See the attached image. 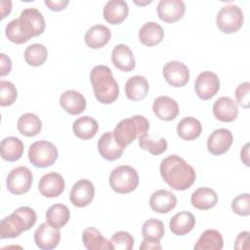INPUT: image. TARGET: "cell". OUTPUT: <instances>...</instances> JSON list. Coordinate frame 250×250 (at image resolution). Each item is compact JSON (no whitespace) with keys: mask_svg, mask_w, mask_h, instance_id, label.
I'll return each instance as SVG.
<instances>
[{"mask_svg":"<svg viewBox=\"0 0 250 250\" xmlns=\"http://www.w3.org/2000/svg\"><path fill=\"white\" fill-rule=\"evenodd\" d=\"M232 211L239 216H249L250 215V194L241 193L234 197L231 201Z\"/></svg>","mask_w":250,"mask_h":250,"instance_id":"cell-41","label":"cell"},{"mask_svg":"<svg viewBox=\"0 0 250 250\" xmlns=\"http://www.w3.org/2000/svg\"><path fill=\"white\" fill-rule=\"evenodd\" d=\"M195 222L193 214L188 211H181L171 218L169 223L170 230L176 235H186L192 230Z\"/></svg>","mask_w":250,"mask_h":250,"instance_id":"cell-27","label":"cell"},{"mask_svg":"<svg viewBox=\"0 0 250 250\" xmlns=\"http://www.w3.org/2000/svg\"><path fill=\"white\" fill-rule=\"evenodd\" d=\"M149 84L146 77L135 75L130 77L125 84L126 97L134 102L145 99L148 93Z\"/></svg>","mask_w":250,"mask_h":250,"instance_id":"cell-26","label":"cell"},{"mask_svg":"<svg viewBox=\"0 0 250 250\" xmlns=\"http://www.w3.org/2000/svg\"><path fill=\"white\" fill-rule=\"evenodd\" d=\"M37 215L32 208L27 206L19 207L1 221V238L18 237L21 232L30 229L35 225Z\"/></svg>","mask_w":250,"mask_h":250,"instance_id":"cell-3","label":"cell"},{"mask_svg":"<svg viewBox=\"0 0 250 250\" xmlns=\"http://www.w3.org/2000/svg\"><path fill=\"white\" fill-rule=\"evenodd\" d=\"M139 146L142 149L147 150L153 155H159L166 151L168 144L164 138H160L158 141H153L149 135L146 134L139 138Z\"/></svg>","mask_w":250,"mask_h":250,"instance_id":"cell-38","label":"cell"},{"mask_svg":"<svg viewBox=\"0 0 250 250\" xmlns=\"http://www.w3.org/2000/svg\"><path fill=\"white\" fill-rule=\"evenodd\" d=\"M82 242L88 250H113L111 241L104 237L96 228H87L83 230Z\"/></svg>","mask_w":250,"mask_h":250,"instance_id":"cell-25","label":"cell"},{"mask_svg":"<svg viewBox=\"0 0 250 250\" xmlns=\"http://www.w3.org/2000/svg\"><path fill=\"white\" fill-rule=\"evenodd\" d=\"M46 222L58 229L64 227L70 218V212L66 205L57 203L49 207L46 212Z\"/></svg>","mask_w":250,"mask_h":250,"instance_id":"cell-34","label":"cell"},{"mask_svg":"<svg viewBox=\"0 0 250 250\" xmlns=\"http://www.w3.org/2000/svg\"><path fill=\"white\" fill-rule=\"evenodd\" d=\"M59 152L56 146L48 141H37L28 149V159L30 163L38 168L52 166L58 159Z\"/></svg>","mask_w":250,"mask_h":250,"instance_id":"cell-7","label":"cell"},{"mask_svg":"<svg viewBox=\"0 0 250 250\" xmlns=\"http://www.w3.org/2000/svg\"><path fill=\"white\" fill-rule=\"evenodd\" d=\"M110 241L113 249L117 250H131L134 246V237L125 230H120L113 233Z\"/></svg>","mask_w":250,"mask_h":250,"instance_id":"cell-40","label":"cell"},{"mask_svg":"<svg viewBox=\"0 0 250 250\" xmlns=\"http://www.w3.org/2000/svg\"><path fill=\"white\" fill-rule=\"evenodd\" d=\"M19 27L28 41L31 37L41 35L45 30V20L42 13L35 8H26L17 19Z\"/></svg>","mask_w":250,"mask_h":250,"instance_id":"cell-6","label":"cell"},{"mask_svg":"<svg viewBox=\"0 0 250 250\" xmlns=\"http://www.w3.org/2000/svg\"><path fill=\"white\" fill-rule=\"evenodd\" d=\"M111 62L116 68L125 72L132 71L136 65L133 52L125 44H118L113 48Z\"/></svg>","mask_w":250,"mask_h":250,"instance_id":"cell-22","label":"cell"},{"mask_svg":"<svg viewBox=\"0 0 250 250\" xmlns=\"http://www.w3.org/2000/svg\"><path fill=\"white\" fill-rule=\"evenodd\" d=\"M194 90L197 97L203 101L210 100L220 90V79L212 71H203L198 74L194 82Z\"/></svg>","mask_w":250,"mask_h":250,"instance_id":"cell-10","label":"cell"},{"mask_svg":"<svg viewBox=\"0 0 250 250\" xmlns=\"http://www.w3.org/2000/svg\"><path fill=\"white\" fill-rule=\"evenodd\" d=\"M159 171L165 183L176 190L188 189L196 179L193 167L177 154L165 157L160 163Z\"/></svg>","mask_w":250,"mask_h":250,"instance_id":"cell-1","label":"cell"},{"mask_svg":"<svg viewBox=\"0 0 250 250\" xmlns=\"http://www.w3.org/2000/svg\"><path fill=\"white\" fill-rule=\"evenodd\" d=\"M243 12L237 5H227L221 8L217 14L216 23L218 28L227 34L234 33L243 24Z\"/></svg>","mask_w":250,"mask_h":250,"instance_id":"cell-8","label":"cell"},{"mask_svg":"<svg viewBox=\"0 0 250 250\" xmlns=\"http://www.w3.org/2000/svg\"><path fill=\"white\" fill-rule=\"evenodd\" d=\"M249 92H250V83L248 81L239 84L235 89V99L239 105L243 108L249 107Z\"/></svg>","mask_w":250,"mask_h":250,"instance_id":"cell-42","label":"cell"},{"mask_svg":"<svg viewBox=\"0 0 250 250\" xmlns=\"http://www.w3.org/2000/svg\"><path fill=\"white\" fill-rule=\"evenodd\" d=\"M190 202L191 205L198 210H208L217 204L218 195L214 189L202 187L192 192Z\"/></svg>","mask_w":250,"mask_h":250,"instance_id":"cell-28","label":"cell"},{"mask_svg":"<svg viewBox=\"0 0 250 250\" xmlns=\"http://www.w3.org/2000/svg\"><path fill=\"white\" fill-rule=\"evenodd\" d=\"M33 182L32 172L25 166H19L11 170L6 179L8 190L16 195L27 192Z\"/></svg>","mask_w":250,"mask_h":250,"instance_id":"cell-9","label":"cell"},{"mask_svg":"<svg viewBox=\"0 0 250 250\" xmlns=\"http://www.w3.org/2000/svg\"><path fill=\"white\" fill-rule=\"evenodd\" d=\"M186 12V5L182 0H160L157 5V15L161 21L173 23L181 20Z\"/></svg>","mask_w":250,"mask_h":250,"instance_id":"cell-14","label":"cell"},{"mask_svg":"<svg viewBox=\"0 0 250 250\" xmlns=\"http://www.w3.org/2000/svg\"><path fill=\"white\" fill-rule=\"evenodd\" d=\"M23 55L25 62L36 67L42 65L46 62L48 58V51L43 44L34 43L25 49Z\"/></svg>","mask_w":250,"mask_h":250,"instance_id":"cell-36","label":"cell"},{"mask_svg":"<svg viewBox=\"0 0 250 250\" xmlns=\"http://www.w3.org/2000/svg\"><path fill=\"white\" fill-rule=\"evenodd\" d=\"M65 183L62 176L56 172L43 175L39 181L38 188L40 193L48 198H54L62 193Z\"/></svg>","mask_w":250,"mask_h":250,"instance_id":"cell-16","label":"cell"},{"mask_svg":"<svg viewBox=\"0 0 250 250\" xmlns=\"http://www.w3.org/2000/svg\"><path fill=\"white\" fill-rule=\"evenodd\" d=\"M177 205V197L174 193L166 189L154 191L149 198L150 208L157 213L166 214L173 210Z\"/></svg>","mask_w":250,"mask_h":250,"instance_id":"cell-21","label":"cell"},{"mask_svg":"<svg viewBox=\"0 0 250 250\" xmlns=\"http://www.w3.org/2000/svg\"><path fill=\"white\" fill-rule=\"evenodd\" d=\"M109 186L117 193H130L139 185V174L129 165H121L112 170L109 176Z\"/></svg>","mask_w":250,"mask_h":250,"instance_id":"cell-5","label":"cell"},{"mask_svg":"<svg viewBox=\"0 0 250 250\" xmlns=\"http://www.w3.org/2000/svg\"><path fill=\"white\" fill-rule=\"evenodd\" d=\"M90 81L94 95L101 104H109L117 100L119 86L108 66L103 64L94 66L90 72Z\"/></svg>","mask_w":250,"mask_h":250,"instance_id":"cell-2","label":"cell"},{"mask_svg":"<svg viewBox=\"0 0 250 250\" xmlns=\"http://www.w3.org/2000/svg\"><path fill=\"white\" fill-rule=\"evenodd\" d=\"M140 249H146V250H150V249H162V246L159 241L157 240H151V239H146L144 238L143 242L140 245Z\"/></svg>","mask_w":250,"mask_h":250,"instance_id":"cell-46","label":"cell"},{"mask_svg":"<svg viewBox=\"0 0 250 250\" xmlns=\"http://www.w3.org/2000/svg\"><path fill=\"white\" fill-rule=\"evenodd\" d=\"M11 10H12V2L10 1V3L8 4V6L7 7H5V4L3 3V1H1V18L2 19H4L7 15H9L10 14V12H11Z\"/></svg>","mask_w":250,"mask_h":250,"instance_id":"cell-48","label":"cell"},{"mask_svg":"<svg viewBox=\"0 0 250 250\" xmlns=\"http://www.w3.org/2000/svg\"><path fill=\"white\" fill-rule=\"evenodd\" d=\"M202 132V125L198 119L192 116L184 117L177 125V133L185 141L197 139Z\"/></svg>","mask_w":250,"mask_h":250,"instance_id":"cell-32","label":"cell"},{"mask_svg":"<svg viewBox=\"0 0 250 250\" xmlns=\"http://www.w3.org/2000/svg\"><path fill=\"white\" fill-rule=\"evenodd\" d=\"M23 143L17 137H7L1 141V156L4 160L14 162L19 160L23 153Z\"/></svg>","mask_w":250,"mask_h":250,"instance_id":"cell-30","label":"cell"},{"mask_svg":"<svg viewBox=\"0 0 250 250\" xmlns=\"http://www.w3.org/2000/svg\"><path fill=\"white\" fill-rule=\"evenodd\" d=\"M19 132L26 137H33L40 133L42 129V122L40 118L31 112L22 114L18 120Z\"/></svg>","mask_w":250,"mask_h":250,"instance_id":"cell-35","label":"cell"},{"mask_svg":"<svg viewBox=\"0 0 250 250\" xmlns=\"http://www.w3.org/2000/svg\"><path fill=\"white\" fill-rule=\"evenodd\" d=\"M233 137L231 132L226 128H219L208 137L207 148L213 155H221L226 153L232 145Z\"/></svg>","mask_w":250,"mask_h":250,"instance_id":"cell-15","label":"cell"},{"mask_svg":"<svg viewBox=\"0 0 250 250\" xmlns=\"http://www.w3.org/2000/svg\"><path fill=\"white\" fill-rule=\"evenodd\" d=\"M152 110L159 119L171 121L179 114V104L174 99L168 96H160L154 100Z\"/></svg>","mask_w":250,"mask_h":250,"instance_id":"cell-19","label":"cell"},{"mask_svg":"<svg viewBox=\"0 0 250 250\" xmlns=\"http://www.w3.org/2000/svg\"><path fill=\"white\" fill-rule=\"evenodd\" d=\"M240 159L246 165L249 166V144H246L240 151Z\"/></svg>","mask_w":250,"mask_h":250,"instance_id":"cell-47","label":"cell"},{"mask_svg":"<svg viewBox=\"0 0 250 250\" xmlns=\"http://www.w3.org/2000/svg\"><path fill=\"white\" fill-rule=\"evenodd\" d=\"M165 80L173 87L180 88L188 84L189 80V69L182 62L171 61L162 69Z\"/></svg>","mask_w":250,"mask_h":250,"instance_id":"cell-11","label":"cell"},{"mask_svg":"<svg viewBox=\"0 0 250 250\" xmlns=\"http://www.w3.org/2000/svg\"><path fill=\"white\" fill-rule=\"evenodd\" d=\"M0 90H1V106H8L13 104L18 98V90L16 86L6 80L0 81Z\"/></svg>","mask_w":250,"mask_h":250,"instance_id":"cell-39","label":"cell"},{"mask_svg":"<svg viewBox=\"0 0 250 250\" xmlns=\"http://www.w3.org/2000/svg\"><path fill=\"white\" fill-rule=\"evenodd\" d=\"M61 240L60 229L49 225L47 222L41 224L34 232V242L39 249L51 250L56 248Z\"/></svg>","mask_w":250,"mask_h":250,"instance_id":"cell-12","label":"cell"},{"mask_svg":"<svg viewBox=\"0 0 250 250\" xmlns=\"http://www.w3.org/2000/svg\"><path fill=\"white\" fill-rule=\"evenodd\" d=\"M68 4V0H55V1H51V0H46L45 1V5L52 11L55 12H60L63 9H65V7Z\"/></svg>","mask_w":250,"mask_h":250,"instance_id":"cell-45","label":"cell"},{"mask_svg":"<svg viewBox=\"0 0 250 250\" xmlns=\"http://www.w3.org/2000/svg\"><path fill=\"white\" fill-rule=\"evenodd\" d=\"M149 129L148 120L143 115H134L129 118L122 119L114 128L113 136L116 142L126 147L136 139L147 134Z\"/></svg>","mask_w":250,"mask_h":250,"instance_id":"cell-4","label":"cell"},{"mask_svg":"<svg viewBox=\"0 0 250 250\" xmlns=\"http://www.w3.org/2000/svg\"><path fill=\"white\" fill-rule=\"evenodd\" d=\"M163 37V28L155 21H148L145 23L139 31V39L141 43L147 47H152L159 44Z\"/></svg>","mask_w":250,"mask_h":250,"instance_id":"cell-29","label":"cell"},{"mask_svg":"<svg viewBox=\"0 0 250 250\" xmlns=\"http://www.w3.org/2000/svg\"><path fill=\"white\" fill-rule=\"evenodd\" d=\"M128 4L123 0H110L106 2L103 10L104 19L111 24L121 23L128 17Z\"/></svg>","mask_w":250,"mask_h":250,"instance_id":"cell-23","label":"cell"},{"mask_svg":"<svg viewBox=\"0 0 250 250\" xmlns=\"http://www.w3.org/2000/svg\"><path fill=\"white\" fill-rule=\"evenodd\" d=\"M224 246V240L221 232L209 229L203 231L194 245L195 250H221Z\"/></svg>","mask_w":250,"mask_h":250,"instance_id":"cell-33","label":"cell"},{"mask_svg":"<svg viewBox=\"0 0 250 250\" xmlns=\"http://www.w3.org/2000/svg\"><path fill=\"white\" fill-rule=\"evenodd\" d=\"M60 104L67 113L78 115L86 108V100L84 96L75 90H66L60 97Z\"/></svg>","mask_w":250,"mask_h":250,"instance_id":"cell-20","label":"cell"},{"mask_svg":"<svg viewBox=\"0 0 250 250\" xmlns=\"http://www.w3.org/2000/svg\"><path fill=\"white\" fill-rule=\"evenodd\" d=\"M99 130L98 121L91 116H81L77 118L72 125L74 135L81 140L92 139Z\"/></svg>","mask_w":250,"mask_h":250,"instance_id":"cell-31","label":"cell"},{"mask_svg":"<svg viewBox=\"0 0 250 250\" xmlns=\"http://www.w3.org/2000/svg\"><path fill=\"white\" fill-rule=\"evenodd\" d=\"M124 147L115 140L113 132L104 133L98 141V150L101 156L108 161H114L121 157Z\"/></svg>","mask_w":250,"mask_h":250,"instance_id":"cell-17","label":"cell"},{"mask_svg":"<svg viewBox=\"0 0 250 250\" xmlns=\"http://www.w3.org/2000/svg\"><path fill=\"white\" fill-rule=\"evenodd\" d=\"M214 116L222 122H232L238 115L237 104L229 97H221L213 104Z\"/></svg>","mask_w":250,"mask_h":250,"instance_id":"cell-18","label":"cell"},{"mask_svg":"<svg viewBox=\"0 0 250 250\" xmlns=\"http://www.w3.org/2000/svg\"><path fill=\"white\" fill-rule=\"evenodd\" d=\"M95 196V187L93 183L86 179L78 180L72 187L69 199L70 202L78 208L89 205Z\"/></svg>","mask_w":250,"mask_h":250,"instance_id":"cell-13","label":"cell"},{"mask_svg":"<svg viewBox=\"0 0 250 250\" xmlns=\"http://www.w3.org/2000/svg\"><path fill=\"white\" fill-rule=\"evenodd\" d=\"M164 224L162 221L154 218L146 220L142 227V234L146 239L160 241V239L164 236Z\"/></svg>","mask_w":250,"mask_h":250,"instance_id":"cell-37","label":"cell"},{"mask_svg":"<svg viewBox=\"0 0 250 250\" xmlns=\"http://www.w3.org/2000/svg\"><path fill=\"white\" fill-rule=\"evenodd\" d=\"M111 32L104 24H95L91 26L84 35L86 45L91 49H101L110 40Z\"/></svg>","mask_w":250,"mask_h":250,"instance_id":"cell-24","label":"cell"},{"mask_svg":"<svg viewBox=\"0 0 250 250\" xmlns=\"http://www.w3.org/2000/svg\"><path fill=\"white\" fill-rule=\"evenodd\" d=\"M248 241H249V231H241L238 233L235 241H234V249H248Z\"/></svg>","mask_w":250,"mask_h":250,"instance_id":"cell-43","label":"cell"},{"mask_svg":"<svg viewBox=\"0 0 250 250\" xmlns=\"http://www.w3.org/2000/svg\"><path fill=\"white\" fill-rule=\"evenodd\" d=\"M12 62L11 59L5 54H0V75L3 77L11 72Z\"/></svg>","mask_w":250,"mask_h":250,"instance_id":"cell-44","label":"cell"}]
</instances>
